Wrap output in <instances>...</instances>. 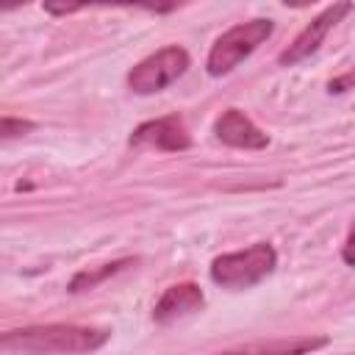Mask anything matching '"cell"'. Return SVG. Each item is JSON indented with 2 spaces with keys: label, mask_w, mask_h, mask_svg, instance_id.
<instances>
[{
  "label": "cell",
  "mask_w": 355,
  "mask_h": 355,
  "mask_svg": "<svg viewBox=\"0 0 355 355\" xmlns=\"http://www.w3.org/2000/svg\"><path fill=\"white\" fill-rule=\"evenodd\" d=\"M111 330L92 324H31L3 333V349L11 355H80L94 352L108 341Z\"/></svg>",
  "instance_id": "6da1fadb"
},
{
  "label": "cell",
  "mask_w": 355,
  "mask_h": 355,
  "mask_svg": "<svg viewBox=\"0 0 355 355\" xmlns=\"http://www.w3.org/2000/svg\"><path fill=\"white\" fill-rule=\"evenodd\" d=\"M277 266V252L269 241H255L236 252H222L211 261V280L227 291H244L266 280Z\"/></svg>",
  "instance_id": "7a4b0ae2"
},
{
  "label": "cell",
  "mask_w": 355,
  "mask_h": 355,
  "mask_svg": "<svg viewBox=\"0 0 355 355\" xmlns=\"http://www.w3.org/2000/svg\"><path fill=\"white\" fill-rule=\"evenodd\" d=\"M272 33H275V22H272V19H263V17L233 25L230 31H225V33L214 42V47H211V53H208V58H205L208 75L219 78V75L233 72V69H236L244 58H250Z\"/></svg>",
  "instance_id": "3957f363"
},
{
  "label": "cell",
  "mask_w": 355,
  "mask_h": 355,
  "mask_svg": "<svg viewBox=\"0 0 355 355\" xmlns=\"http://www.w3.org/2000/svg\"><path fill=\"white\" fill-rule=\"evenodd\" d=\"M191 58L180 44H166L155 50L153 55L141 58L130 72H128V89L133 94H155L166 86H172L186 69Z\"/></svg>",
  "instance_id": "277c9868"
},
{
  "label": "cell",
  "mask_w": 355,
  "mask_h": 355,
  "mask_svg": "<svg viewBox=\"0 0 355 355\" xmlns=\"http://www.w3.org/2000/svg\"><path fill=\"white\" fill-rule=\"evenodd\" d=\"M349 11H352V3H333V6L322 8V11L294 36V42L277 55V64H280V67H294V64L305 61L308 55H313V53L319 50V44L324 42V36L333 31V25L341 22V17H347Z\"/></svg>",
  "instance_id": "5b68a950"
},
{
  "label": "cell",
  "mask_w": 355,
  "mask_h": 355,
  "mask_svg": "<svg viewBox=\"0 0 355 355\" xmlns=\"http://www.w3.org/2000/svg\"><path fill=\"white\" fill-rule=\"evenodd\" d=\"M130 147H150L158 153H180L191 147V136L183 125V116L166 114L150 122H141L130 133Z\"/></svg>",
  "instance_id": "8992f818"
},
{
  "label": "cell",
  "mask_w": 355,
  "mask_h": 355,
  "mask_svg": "<svg viewBox=\"0 0 355 355\" xmlns=\"http://www.w3.org/2000/svg\"><path fill=\"white\" fill-rule=\"evenodd\" d=\"M214 136L236 150H263L269 147V136L241 111V108H227L219 114L214 122Z\"/></svg>",
  "instance_id": "52a82bcc"
},
{
  "label": "cell",
  "mask_w": 355,
  "mask_h": 355,
  "mask_svg": "<svg viewBox=\"0 0 355 355\" xmlns=\"http://www.w3.org/2000/svg\"><path fill=\"white\" fill-rule=\"evenodd\" d=\"M202 305H205V297H202V288L197 283H175L153 305V319L158 324H169L175 319H183V316L202 311Z\"/></svg>",
  "instance_id": "ba28073f"
},
{
  "label": "cell",
  "mask_w": 355,
  "mask_h": 355,
  "mask_svg": "<svg viewBox=\"0 0 355 355\" xmlns=\"http://www.w3.org/2000/svg\"><path fill=\"white\" fill-rule=\"evenodd\" d=\"M327 344L324 336H294V338H272V341H252L241 344L216 355H311Z\"/></svg>",
  "instance_id": "9c48e42d"
},
{
  "label": "cell",
  "mask_w": 355,
  "mask_h": 355,
  "mask_svg": "<svg viewBox=\"0 0 355 355\" xmlns=\"http://www.w3.org/2000/svg\"><path fill=\"white\" fill-rule=\"evenodd\" d=\"M130 263H136V258H119V261H111V263H103L100 269H83V272H78L72 280H69V291H83V288H94L100 280H105V277H111V275H116L119 269H125V266H130Z\"/></svg>",
  "instance_id": "30bf717a"
},
{
  "label": "cell",
  "mask_w": 355,
  "mask_h": 355,
  "mask_svg": "<svg viewBox=\"0 0 355 355\" xmlns=\"http://www.w3.org/2000/svg\"><path fill=\"white\" fill-rule=\"evenodd\" d=\"M36 125L31 119H17V116H3V139H14V136H25L31 133Z\"/></svg>",
  "instance_id": "8fae6325"
},
{
  "label": "cell",
  "mask_w": 355,
  "mask_h": 355,
  "mask_svg": "<svg viewBox=\"0 0 355 355\" xmlns=\"http://www.w3.org/2000/svg\"><path fill=\"white\" fill-rule=\"evenodd\" d=\"M341 258H344V263L355 266V222L349 225V233H347V239L341 244Z\"/></svg>",
  "instance_id": "7c38bea8"
},
{
  "label": "cell",
  "mask_w": 355,
  "mask_h": 355,
  "mask_svg": "<svg viewBox=\"0 0 355 355\" xmlns=\"http://www.w3.org/2000/svg\"><path fill=\"white\" fill-rule=\"evenodd\" d=\"M352 86H355V69H349V72H344V75H338V78H333V80L327 83L330 92H347V89H352Z\"/></svg>",
  "instance_id": "4fadbf2b"
},
{
  "label": "cell",
  "mask_w": 355,
  "mask_h": 355,
  "mask_svg": "<svg viewBox=\"0 0 355 355\" xmlns=\"http://www.w3.org/2000/svg\"><path fill=\"white\" fill-rule=\"evenodd\" d=\"M50 14H72V11H78L80 6H44Z\"/></svg>",
  "instance_id": "5bb4252c"
}]
</instances>
